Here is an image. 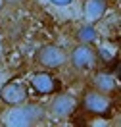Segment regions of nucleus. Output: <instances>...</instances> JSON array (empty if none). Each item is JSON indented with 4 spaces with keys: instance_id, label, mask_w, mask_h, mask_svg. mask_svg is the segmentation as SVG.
Listing matches in <instances>:
<instances>
[{
    "instance_id": "0eeeda50",
    "label": "nucleus",
    "mask_w": 121,
    "mask_h": 127,
    "mask_svg": "<svg viewBox=\"0 0 121 127\" xmlns=\"http://www.w3.org/2000/svg\"><path fill=\"white\" fill-rule=\"evenodd\" d=\"M29 85L31 89L37 93V95H54L58 91V79H54L48 73V69H42V71H37L29 79Z\"/></svg>"
},
{
    "instance_id": "ddd939ff",
    "label": "nucleus",
    "mask_w": 121,
    "mask_h": 127,
    "mask_svg": "<svg viewBox=\"0 0 121 127\" xmlns=\"http://www.w3.org/2000/svg\"><path fill=\"white\" fill-rule=\"evenodd\" d=\"M115 2H121V0H115Z\"/></svg>"
},
{
    "instance_id": "f8f14e48",
    "label": "nucleus",
    "mask_w": 121,
    "mask_h": 127,
    "mask_svg": "<svg viewBox=\"0 0 121 127\" xmlns=\"http://www.w3.org/2000/svg\"><path fill=\"white\" fill-rule=\"evenodd\" d=\"M10 2H14V4H19V2H23V0H10Z\"/></svg>"
},
{
    "instance_id": "423d86ee",
    "label": "nucleus",
    "mask_w": 121,
    "mask_h": 127,
    "mask_svg": "<svg viewBox=\"0 0 121 127\" xmlns=\"http://www.w3.org/2000/svg\"><path fill=\"white\" fill-rule=\"evenodd\" d=\"M79 100L77 96L71 93H58L48 104V116H52L54 119H67L73 116V112L77 110Z\"/></svg>"
},
{
    "instance_id": "9b49d317",
    "label": "nucleus",
    "mask_w": 121,
    "mask_h": 127,
    "mask_svg": "<svg viewBox=\"0 0 121 127\" xmlns=\"http://www.w3.org/2000/svg\"><path fill=\"white\" fill-rule=\"evenodd\" d=\"M50 4H54V6H69L73 0H48Z\"/></svg>"
},
{
    "instance_id": "9d476101",
    "label": "nucleus",
    "mask_w": 121,
    "mask_h": 127,
    "mask_svg": "<svg viewBox=\"0 0 121 127\" xmlns=\"http://www.w3.org/2000/svg\"><path fill=\"white\" fill-rule=\"evenodd\" d=\"M73 39L77 40V42H81V44H94L98 39V31L94 29V23H85L79 25L77 29H75V33H73Z\"/></svg>"
},
{
    "instance_id": "39448f33",
    "label": "nucleus",
    "mask_w": 121,
    "mask_h": 127,
    "mask_svg": "<svg viewBox=\"0 0 121 127\" xmlns=\"http://www.w3.org/2000/svg\"><path fill=\"white\" fill-rule=\"evenodd\" d=\"M0 102L14 108L29 102V87L21 79H12L0 87Z\"/></svg>"
},
{
    "instance_id": "20e7f679",
    "label": "nucleus",
    "mask_w": 121,
    "mask_h": 127,
    "mask_svg": "<svg viewBox=\"0 0 121 127\" xmlns=\"http://www.w3.org/2000/svg\"><path fill=\"white\" fill-rule=\"evenodd\" d=\"M98 58H100V50H96L92 44L77 42V46L69 52V64L79 73H87L90 69H94V65L98 64Z\"/></svg>"
},
{
    "instance_id": "7ed1b4c3",
    "label": "nucleus",
    "mask_w": 121,
    "mask_h": 127,
    "mask_svg": "<svg viewBox=\"0 0 121 127\" xmlns=\"http://www.w3.org/2000/svg\"><path fill=\"white\" fill-rule=\"evenodd\" d=\"M81 108L85 110L87 116H92V118H102L106 116L110 108H112V96L104 95L96 91L94 87L87 89L83 96H81Z\"/></svg>"
},
{
    "instance_id": "6e6552de",
    "label": "nucleus",
    "mask_w": 121,
    "mask_h": 127,
    "mask_svg": "<svg viewBox=\"0 0 121 127\" xmlns=\"http://www.w3.org/2000/svg\"><path fill=\"white\" fill-rule=\"evenodd\" d=\"M108 0H85L83 2V19L87 23H98L108 12Z\"/></svg>"
},
{
    "instance_id": "1a4fd4ad",
    "label": "nucleus",
    "mask_w": 121,
    "mask_h": 127,
    "mask_svg": "<svg viewBox=\"0 0 121 127\" xmlns=\"http://www.w3.org/2000/svg\"><path fill=\"white\" fill-rule=\"evenodd\" d=\"M90 85L96 89V91H100V93H104V95H108V96H115L119 93V83H117V79L113 77L112 73H106V71H98L96 75L92 77Z\"/></svg>"
},
{
    "instance_id": "f257e3e1",
    "label": "nucleus",
    "mask_w": 121,
    "mask_h": 127,
    "mask_svg": "<svg viewBox=\"0 0 121 127\" xmlns=\"http://www.w3.org/2000/svg\"><path fill=\"white\" fill-rule=\"evenodd\" d=\"M33 62H35V65H39L40 69L54 71V69L64 67L65 64L69 62V54H67L65 48H62L60 44L46 42V44H42V46H39L35 50Z\"/></svg>"
},
{
    "instance_id": "f03ea898",
    "label": "nucleus",
    "mask_w": 121,
    "mask_h": 127,
    "mask_svg": "<svg viewBox=\"0 0 121 127\" xmlns=\"http://www.w3.org/2000/svg\"><path fill=\"white\" fill-rule=\"evenodd\" d=\"M46 108L40 104H31L25 102L21 106H14V110L10 112L4 125H14V127H29V125H37L42 121V118L46 116Z\"/></svg>"
}]
</instances>
